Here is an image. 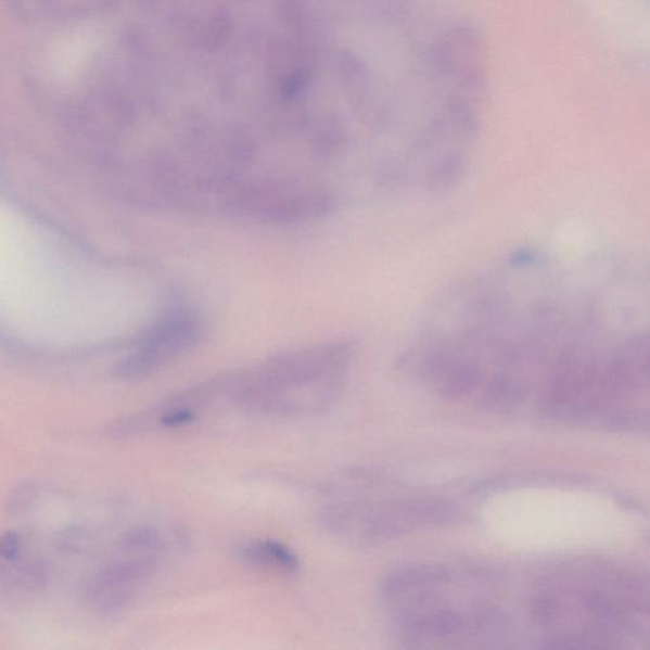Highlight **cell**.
I'll return each instance as SVG.
<instances>
[{
	"mask_svg": "<svg viewBox=\"0 0 650 650\" xmlns=\"http://www.w3.org/2000/svg\"><path fill=\"white\" fill-rule=\"evenodd\" d=\"M526 391L510 378L499 377L492 381L483 394L482 406L488 409L508 408L525 398Z\"/></svg>",
	"mask_w": 650,
	"mask_h": 650,
	"instance_id": "9",
	"label": "cell"
},
{
	"mask_svg": "<svg viewBox=\"0 0 650 650\" xmlns=\"http://www.w3.org/2000/svg\"><path fill=\"white\" fill-rule=\"evenodd\" d=\"M403 629L418 634H429L433 637L445 638L458 633L464 627V617L453 610H438L428 617L403 619Z\"/></svg>",
	"mask_w": 650,
	"mask_h": 650,
	"instance_id": "8",
	"label": "cell"
},
{
	"mask_svg": "<svg viewBox=\"0 0 650 650\" xmlns=\"http://www.w3.org/2000/svg\"><path fill=\"white\" fill-rule=\"evenodd\" d=\"M394 511L406 524L445 525L460 518L459 507L437 498L394 500Z\"/></svg>",
	"mask_w": 650,
	"mask_h": 650,
	"instance_id": "7",
	"label": "cell"
},
{
	"mask_svg": "<svg viewBox=\"0 0 650 650\" xmlns=\"http://www.w3.org/2000/svg\"><path fill=\"white\" fill-rule=\"evenodd\" d=\"M189 318H175L162 326L141 343L136 354L127 357L116 368L124 380H140L152 375L192 345L196 335Z\"/></svg>",
	"mask_w": 650,
	"mask_h": 650,
	"instance_id": "5",
	"label": "cell"
},
{
	"mask_svg": "<svg viewBox=\"0 0 650 650\" xmlns=\"http://www.w3.org/2000/svg\"><path fill=\"white\" fill-rule=\"evenodd\" d=\"M347 351H308L231 378V403L252 413L305 417L323 412L337 398Z\"/></svg>",
	"mask_w": 650,
	"mask_h": 650,
	"instance_id": "1",
	"label": "cell"
},
{
	"mask_svg": "<svg viewBox=\"0 0 650 650\" xmlns=\"http://www.w3.org/2000/svg\"><path fill=\"white\" fill-rule=\"evenodd\" d=\"M167 544L160 530L138 526L118 541L115 556L95 573L88 601L97 614L115 616L130 607L161 566Z\"/></svg>",
	"mask_w": 650,
	"mask_h": 650,
	"instance_id": "2",
	"label": "cell"
},
{
	"mask_svg": "<svg viewBox=\"0 0 650 650\" xmlns=\"http://www.w3.org/2000/svg\"><path fill=\"white\" fill-rule=\"evenodd\" d=\"M532 609L534 617L543 624H548L557 615V602L549 596H537Z\"/></svg>",
	"mask_w": 650,
	"mask_h": 650,
	"instance_id": "11",
	"label": "cell"
},
{
	"mask_svg": "<svg viewBox=\"0 0 650 650\" xmlns=\"http://www.w3.org/2000/svg\"><path fill=\"white\" fill-rule=\"evenodd\" d=\"M430 66L444 92L443 102H464L477 107L488 91V44L480 26L459 22L433 42Z\"/></svg>",
	"mask_w": 650,
	"mask_h": 650,
	"instance_id": "3",
	"label": "cell"
},
{
	"mask_svg": "<svg viewBox=\"0 0 650 650\" xmlns=\"http://www.w3.org/2000/svg\"><path fill=\"white\" fill-rule=\"evenodd\" d=\"M35 498L34 488L31 485L22 484L16 490L13 492L10 498V510H22L33 502Z\"/></svg>",
	"mask_w": 650,
	"mask_h": 650,
	"instance_id": "12",
	"label": "cell"
},
{
	"mask_svg": "<svg viewBox=\"0 0 650 650\" xmlns=\"http://www.w3.org/2000/svg\"><path fill=\"white\" fill-rule=\"evenodd\" d=\"M238 558L258 570L285 575V577H294L302 568L301 558L295 550L273 539H258L243 544L238 549Z\"/></svg>",
	"mask_w": 650,
	"mask_h": 650,
	"instance_id": "6",
	"label": "cell"
},
{
	"mask_svg": "<svg viewBox=\"0 0 650 650\" xmlns=\"http://www.w3.org/2000/svg\"><path fill=\"white\" fill-rule=\"evenodd\" d=\"M21 537L13 532L0 534V559L5 563H16L21 558Z\"/></svg>",
	"mask_w": 650,
	"mask_h": 650,
	"instance_id": "10",
	"label": "cell"
},
{
	"mask_svg": "<svg viewBox=\"0 0 650 650\" xmlns=\"http://www.w3.org/2000/svg\"><path fill=\"white\" fill-rule=\"evenodd\" d=\"M229 378L191 388L161 405L124 418L112 428V435L132 436L153 430L186 428L207 413L215 402L230 399Z\"/></svg>",
	"mask_w": 650,
	"mask_h": 650,
	"instance_id": "4",
	"label": "cell"
}]
</instances>
